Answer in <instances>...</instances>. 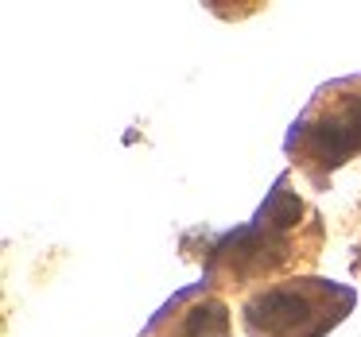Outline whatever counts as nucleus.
Masks as SVG:
<instances>
[{
    "instance_id": "1",
    "label": "nucleus",
    "mask_w": 361,
    "mask_h": 337,
    "mask_svg": "<svg viewBox=\"0 0 361 337\" xmlns=\"http://www.w3.org/2000/svg\"><path fill=\"white\" fill-rule=\"evenodd\" d=\"M311 314H314L311 298H307L303 291H288V287L260 291V295L245 306V322H249L257 333H268V337L295 333Z\"/></svg>"
},
{
    "instance_id": "2",
    "label": "nucleus",
    "mask_w": 361,
    "mask_h": 337,
    "mask_svg": "<svg viewBox=\"0 0 361 337\" xmlns=\"http://www.w3.org/2000/svg\"><path fill=\"white\" fill-rule=\"evenodd\" d=\"M307 151L319 163H342L345 155L361 151V101H350L342 113L322 117L307 128Z\"/></svg>"
},
{
    "instance_id": "3",
    "label": "nucleus",
    "mask_w": 361,
    "mask_h": 337,
    "mask_svg": "<svg viewBox=\"0 0 361 337\" xmlns=\"http://www.w3.org/2000/svg\"><path fill=\"white\" fill-rule=\"evenodd\" d=\"M183 337H229V314L221 303H198L183 318Z\"/></svg>"
},
{
    "instance_id": "4",
    "label": "nucleus",
    "mask_w": 361,
    "mask_h": 337,
    "mask_svg": "<svg viewBox=\"0 0 361 337\" xmlns=\"http://www.w3.org/2000/svg\"><path fill=\"white\" fill-rule=\"evenodd\" d=\"M299 213H303V205H299V198L291 194V190H280V194L272 198V205H268V225L272 229H288L299 221Z\"/></svg>"
}]
</instances>
